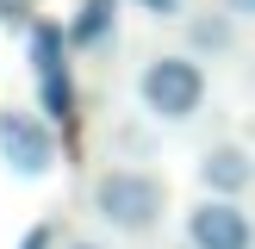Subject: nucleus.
Returning a JSON list of instances; mask_svg holds the SVG:
<instances>
[{"label": "nucleus", "instance_id": "nucleus-1", "mask_svg": "<svg viewBox=\"0 0 255 249\" xmlns=\"http://www.w3.org/2000/svg\"><path fill=\"white\" fill-rule=\"evenodd\" d=\"M87 199H94V212L112 231H125V237H149L162 224V212H168V187L149 168H106V174H94Z\"/></svg>", "mask_w": 255, "mask_h": 249}, {"label": "nucleus", "instance_id": "nucleus-2", "mask_svg": "<svg viewBox=\"0 0 255 249\" xmlns=\"http://www.w3.org/2000/svg\"><path fill=\"white\" fill-rule=\"evenodd\" d=\"M137 100L156 124H187L206 106V62L193 50H168V56H149L137 75Z\"/></svg>", "mask_w": 255, "mask_h": 249}, {"label": "nucleus", "instance_id": "nucleus-3", "mask_svg": "<svg viewBox=\"0 0 255 249\" xmlns=\"http://www.w3.org/2000/svg\"><path fill=\"white\" fill-rule=\"evenodd\" d=\"M25 50H31V81H37V112L56 124H75V75H69V25L31 19L25 25Z\"/></svg>", "mask_w": 255, "mask_h": 249}, {"label": "nucleus", "instance_id": "nucleus-4", "mask_svg": "<svg viewBox=\"0 0 255 249\" xmlns=\"http://www.w3.org/2000/svg\"><path fill=\"white\" fill-rule=\"evenodd\" d=\"M0 162H6L19 181H44V174L62 162L56 119L25 112V106H0Z\"/></svg>", "mask_w": 255, "mask_h": 249}, {"label": "nucleus", "instance_id": "nucleus-5", "mask_svg": "<svg viewBox=\"0 0 255 249\" xmlns=\"http://www.w3.org/2000/svg\"><path fill=\"white\" fill-rule=\"evenodd\" d=\"M187 243L193 249H255V224L237 199L206 193V199L187 206Z\"/></svg>", "mask_w": 255, "mask_h": 249}, {"label": "nucleus", "instance_id": "nucleus-6", "mask_svg": "<svg viewBox=\"0 0 255 249\" xmlns=\"http://www.w3.org/2000/svg\"><path fill=\"white\" fill-rule=\"evenodd\" d=\"M199 181H206V193H224V199H243L255 187V156L243 143H212L206 156H199Z\"/></svg>", "mask_w": 255, "mask_h": 249}, {"label": "nucleus", "instance_id": "nucleus-7", "mask_svg": "<svg viewBox=\"0 0 255 249\" xmlns=\"http://www.w3.org/2000/svg\"><path fill=\"white\" fill-rule=\"evenodd\" d=\"M112 25H119V0H81L69 19V44L75 50H100L112 37Z\"/></svg>", "mask_w": 255, "mask_h": 249}, {"label": "nucleus", "instance_id": "nucleus-8", "mask_svg": "<svg viewBox=\"0 0 255 249\" xmlns=\"http://www.w3.org/2000/svg\"><path fill=\"white\" fill-rule=\"evenodd\" d=\"M237 37V12H187V50L193 56H224Z\"/></svg>", "mask_w": 255, "mask_h": 249}, {"label": "nucleus", "instance_id": "nucleus-9", "mask_svg": "<svg viewBox=\"0 0 255 249\" xmlns=\"http://www.w3.org/2000/svg\"><path fill=\"white\" fill-rule=\"evenodd\" d=\"M112 137H119V149H137V156H149V149H156V137H149V131H137L131 119H125V124H119Z\"/></svg>", "mask_w": 255, "mask_h": 249}, {"label": "nucleus", "instance_id": "nucleus-10", "mask_svg": "<svg viewBox=\"0 0 255 249\" xmlns=\"http://www.w3.org/2000/svg\"><path fill=\"white\" fill-rule=\"evenodd\" d=\"M19 249H56V224H31L19 237Z\"/></svg>", "mask_w": 255, "mask_h": 249}, {"label": "nucleus", "instance_id": "nucleus-11", "mask_svg": "<svg viewBox=\"0 0 255 249\" xmlns=\"http://www.w3.org/2000/svg\"><path fill=\"white\" fill-rule=\"evenodd\" d=\"M137 12H149V19H174L181 0H137Z\"/></svg>", "mask_w": 255, "mask_h": 249}, {"label": "nucleus", "instance_id": "nucleus-12", "mask_svg": "<svg viewBox=\"0 0 255 249\" xmlns=\"http://www.w3.org/2000/svg\"><path fill=\"white\" fill-rule=\"evenodd\" d=\"M0 25H31L25 19V0H0Z\"/></svg>", "mask_w": 255, "mask_h": 249}, {"label": "nucleus", "instance_id": "nucleus-13", "mask_svg": "<svg viewBox=\"0 0 255 249\" xmlns=\"http://www.w3.org/2000/svg\"><path fill=\"white\" fill-rule=\"evenodd\" d=\"M224 12H237V19H255V0H224Z\"/></svg>", "mask_w": 255, "mask_h": 249}, {"label": "nucleus", "instance_id": "nucleus-14", "mask_svg": "<svg viewBox=\"0 0 255 249\" xmlns=\"http://www.w3.org/2000/svg\"><path fill=\"white\" fill-rule=\"evenodd\" d=\"M62 249H106V243H94V237H75V243H62Z\"/></svg>", "mask_w": 255, "mask_h": 249}, {"label": "nucleus", "instance_id": "nucleus-15", "mask_svg": "<svg viewBox=\"0 0 255 249\" xmlns=\"http://www.w3.org/2000/svg\"><path fill=\"white\" fill-rule=\"evenodd\" d=\"M181 249H193V243H181Z\"/></svg>", "mask_w": 255, "mask_h": 249}]
</instances>
